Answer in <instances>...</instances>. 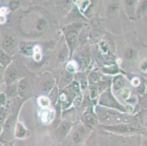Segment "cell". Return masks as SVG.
Wrapping results in <instances>:
<instances>
[{
    "instance_id": "cell-31",
    "label": "cell",
    "mask_w": 147,
    "mask_h": 146,
    "mask_svg": "<svg viewBox=\"0 0 147 146\" xmlns=\"http://www.w3.org/2000/svg\"><path fill=\"white\" fill-rule=\"evenodd\" d=\"M132 83L134 85H138L139 83H140V80H138V78H134L132 81Z\"/></svg>"
},
{
    "instance_id": "cell-8",
    "label": "cell",
    "mask_w": 147,
    "mask_h": 146,
    "mask_svg": "<svg viewBox=\"0 0 147 146\" xmlns=\"http://www.w3.org/2000/svg\"><path fill=\"white\" fill-rule=\"evenodd\" d=\"M15 129V135L17 138H24L28 136V132L21 123H17Z\"/></svg>"
},
{
    "instance_id": "cell-11",
    "label": "cell",
    "mask_w": 147,
    "mask_h": 146,
    "mask_svg": "<svg viewBox=\"0 0 147 146\" xmlns=\"http://www.w3.org/2000/svg\"><path fill=\"white\" fill-rule=\"evenodd\" d=\"M12 59L10 56L7 53H5L3 50H0V64L5 68L9 66L11 63Z\"/></svg>"
},
{
    "instance_id": "cell-22",
    "label": "cell",
    "mask_w": 147,
    "mask_h": 146,
    "mask_svg": "<svg viewBox=\"0 0 147 146\" xmlns=\"http://www.w3.org/2000/svg\"><path fill=\"white\" fill-rule=\"evenodd\" d=\"M84 120H85L86 124H87V125L90 126L94 124V119H93V118H92V116H89V115L85 116V118H84Z\"/></svg>"
},
{
    "instance_id": "cell-32",
    "label": "cell",
    "mask_w": 147,
    "mask_h": 146,
    "mask_svg": "<svg viewBox=\"0 0 147 146\" xmlns=\"http://www.w3.org/2000/svg\"><path fill=\"white\" fill-rule=\"evenodd\" d=\"M2 2H7V1H9V0H1Z\"/></svg>"
},
{
    "instance_id": "cell-16",
    "label": "cell",
    "mask_w": 147,
    "mask_h": 146,
    "mask_svg": "<svg viewBox=\"0 0 147 146\" xmlns=\"http://www.w3.org/2000/svg\"><path fill=\"white\" fill-rule=\"evenodd\" d=\"M127 59L129 60H133L137 57V51L133 48H129L125 53Z\"/></svg>"
},
{
    "instance_id": "cell-26",
    "label": "cell",
    "mask_w": 147,
    "mask_h": 146,
    "mask_svg": "<svg viewBox=\"0 0 147 146\" xmlns=\"http://www.w3.org/2000/svg\"><path fill=\"white\" fill-rule=\"evenodd\" d=\"M52 85H53V83L51 81H49L45 83V85H44L43 90L44 92H49V90H51L52 88Z\"/></svg>"
},
{
    "instance_id": "cell-5",
    "label": "cell",
    "mask_w": 147,
    "mask_h": 146,
    "mask_svg": "<svg viewBox=\"0 0 147 146\" xmlns=\"http://www.w3.org/2000/svg\"><path fill=\"white\" fill-rule=\"evenodd\" d=\"M139 0H125V10L129 17L132 18L136 15V7Z\"/></svg>"
},
{
    "instance_id": "cell-13",
    "label": "cell",
    "mask_w": 147,
    "mask_h": 146,
    "mask_svg": "<svg viewBox=\"0 0 147 146\" xmlns=\"http://www.w3.org/2000/svg\"><path fill=\"white\" fill-rule=\"evenodd\" d=\"M124 83H125L124 78L121 75L117 76L114 78V80H113V88H114L115 90H119V89L122 88L123 85H124Z\"/></svg>"
},
{
    "instance_id": "cell-17",
    "label": "cell",
    "mask_w": 147,
    "mask_h": 146,
    "mask_svg": "<svg viewBox=\"0 0 147 146\" xmlns=\"http://www.w3.org/2000/svg\"><path fill=\"white\" fill-rule=\"evenodd\" d=\"M21 0H9V9L10 10L14 11L17 10L21 4Z\"/></svg>"
},
{
    "instance_id": "cell-18",
    "label": "cell",
    "mask_w": 147,
    "mask_h": 146,
    "mask_svg": "<svg viewBox=\"0 0 147 146\" xmlns=\"http://www.w3.org/2000/svg\"><path fill=\"white\" fill-rule=\"evenodd\" d=\"M22 51L23 53H24L25 54L29 55V56H31L34 53V48L32 47V45H29V44H26L22 48Z\"/></svg>"
},
{
    "instance_id": "cell-1",
    "label": "cell",
    "mask_w": 147,
    "mask_h": 146,
    "mask_svg": "<svg viewBox=\"0 0 147 146\" xmlns=\"http://www.w3.org/2000/svg\"><path fill=\"white\" fill-rule=\"evenodd\" d=\"M16 125V117L13 115L9 116L3 124L2 129V137L5 140H7L11 137Z\"/></svg>"
},
{
    "instance_id": "cell-19",
    "label": "cell",
    "mask_w": 147,
    "mask_h": 146,
    "mask_svg": "<svg viewBox=\"0 0 147 146\" xmlns=\"http://www.w3.org/2000/svg\"><path fill=\"white\" fill-rule=\"evenodd\" d=\"M7 111L4 109L3 108H1L0 110V133L2 132V126L5 121V115H6Z\"/></svg>"
},
{
    "instance_id": "cell-25",
    "label": "cell",
    "mask_w": 147,
    "mask_h": 146,
    "mask_svg": "<svg viewBox=\"0 0 147 146\" xmlns=\"http://www.w3.org/2000/svg\"><path fill=\"white\" fill-rule=\"evenodd\" d=\"M100 50H102L104 53H107L108 50V45H106V43H105V42H102L100 44Z\"/></svg>"
},
{
    "instance_id": "cell-15",
    "label": "cell",
    "mask_w": 147,
    "mask_h": 146,
    "mask_svg": "<svg viewBox=\"0 0 147 146\" xmlns=\"http://www.w3.org/2000/svg\"><path fill=\"white\" fill-rule=\"evenodd\" d=\"M46 25H47V21L45 18H39V19L37 20L36 21V24H35V26L36 28H37V30L39 31H42L46 27Z\"/></svg>"
},
{
    "instance_id": "cell-20",
    "label": "cell",
    "mask_w": 147,
    "mask_h": 146,
    "mask_svg": "<svg viewBox=\"0 0 147 146\" xmlns=\"http://www.w3.org/2000/svg\"><path fill=\"white\" fill-rule=\"evenodd\" d=\"M119 10V5L117 3H111L108 7V11L109 14H114Z\"/></svg>"
},
{
    "instance_id": "cell-30",
    "label": "cell",
    "mask_w": 147,
    "mask_h": 146,
    "mask_svg": "<svg viewBox=\"0 0 147 146\" xmlns=\"http://www.w3.org/2000/svg\"><path fill=\"white\" fill-rule=\"evenodd\" d=\"M6 21V17L3 15H0V24H4Z\"/></svg>"
},
{
    "instance_id": "cell-7",
    "label": "cell",
    "mask_w": 147,
    "mask_h": 146,
    "mask_svg": "<svg viewBox=\"0 0 147 146\" xmlns=\"http://www.w3.org/2000/svg\"><path fill=\"white\" fill-rule=\"evenodd\" d=\"M147 13V0H139L136 7V15L138 17Z\"/></svg>"
},
{
    "instance_id": "cell-10",
    "label": "cell",
    "mask_w": 147,
    "mask_h": 146,
    "mask_svg": "<svg viewBox=\"0 0 147 146\" xmlns=\"http://www.w3.org/2000/svg\"><path fill=\"white\" fill-rule=\"evenodd\" d=\"M85 136V131L83 128L78 129V130L73 133V140L76 144H80L83 142Z\"/></svg>"
},
{
    "instance_id": "cell-9",
    "label": "cell",
    "mask_w": 147,
    "mask_h": 146,
    "mask_svg": "<svg viewBox=\"0 0 147 146\" xmlns=\"http://www.w3.org/2000/svg\"><path fill=\"white\" fill-rule=\"evenodd\" d=\"M17 90H18V94L21 96H24L26 95L28 91V81L26 78H23L20 80Z\"/></svg>"
},
{
    "instance_id": "cell-3",
    "label": "cell",
    "mask_w": 147,
    "mask_h": 146,
    "mask_svg": "<svg viewBox=\"0 0 147 146\" xmlns=\"http://www.w3.org/2000/svg\"><path fill=\"white\" fill-rule=\"evenodd\" d=\"M105 129L108 131H111L113 132H118V133H132L136 131L135 127L130 125L126 124H121V125L112 126H105Z\"/></svg>"
},
{
    "instance_id": "cell-2",
    "label": "cell",
    "mask_w": 147,
    "mask_h": 146,
    "mask_svg": "<svg viewBox=\"0 0 147 146\" xmlns=\"http://www.w3.org/2000/svg\"><path fill=\"white\" fill-rule=\"evenodd\" d=\"M2 47L5 53H7L9 56H12L16 52L18 43L14 38L10 36H7L2 40Z\"/></svg>"
},
{
    "instance_id": "cell-27",
    "label": "cell",
    "mask_w": 147,
    "mask_h": 146,
    "mask_svg": "<svg viewBox=\"0 0 147 146\" xmlns=\"http://www.w3.org/2000/svg\"><path fill=\"white\" fill-rule=\"evenodd\" d=\"M6 103V98L4 94H0V106L4 105Z\"/></svg>"
},
{
    "instance_id": "cell-24",
    "label": "cell",
    "mask_w": 147,
    "mask_h": 146,
    "mask_svg": "<svg viewBox=\"0 0 147 146\" xmlns=\"http://www.w3.org/2000/svg\"><path fill=\"white\" fill-rule=\"evenodd\" d=\"M5 67L0 64V84L2 83L3 80L5 79Z\"/></svg>"
},
{
    "instance_id": "cell-12",
    "label": "cell",
    "mask_w": 147,
    "mask_h": 146,
    "mask_svg": "<svg viewBox=\"0 0 147 146\" xmlns=\"http://www.w3.org/2000/svg\"><path fill=\"white\" fill-rule=\"evenodd\" d=\"M71 129V125L68 122H62L58 129V133L61 136H66Z\"/></svg>"
},
{
    "instance_id": "cell-23",
    "label": "cell",
    "mask_w": 147,
    "mask_h": 146,
    "mask_svg": "<svg viewBox=\"0 0 147 146\" xmlns=\"http://www.w3.org/2000/svg\"><path fill=\"white\" fill-rule=\"evenodd\" d=\"M39 102L40 105L42 107H46L49 104V100L46 97H41L40 98Z\"/></svg>"
},
{
    "instance_id": "cell-6",
    "label": "cell",
    "mask_w": 147,
    "mask_h": 146,
    "mask_svg": "<svg viewBox=\"0 0 147 146\" xmlns=\"http://www.w3.org/2000/svg\"><path fill=\"white\" fill-rule=\"evenodd\" d=\"M66 39L67 42L70 49L73 50V49L76 47V42H77V39H78L77 32H76V31H70V32H69L67 34Z\"/></svg>"
},
{
    "instance_id": "cell-28",
    "label": "cell",
    "mask_w": 147,
    "mask_h": 146,
    "mask_svg": "<svg viewBox=\"0 0 147 146\" xmlns=\"http://www.w3.org/2000/svg\"><path fill=\"white\" fill-rule=\"evenodd\" d=\"M141 68L143 71H144V72L147 70V59L144 60V61L141 63Z\"/></svg>"
},
{
    "instance_id": "cell-4",
    "label": "cell",
    "mask_w": 147,
    "mask_h": 146,
    "mask_svg": "<svg viewBox=\"0 0 147 146\" xmlns=\"http://www.w3.org/2000/svg\"><path fill=\"white\" fill-rule=\"evenodd\" d=\"M18 77V72L14 68H8L5 72V79L7 85H12L17 80Z\"/></svg>"
},
{
    "instance_id": "cell-29",
    "label": "cell",
    "mask_w": 147,
    "mask_h": 146,
    "mask_svg": "<svg viewBox=\"0 0 147 146\" xmlns=\"http://www.w3.org/2000/svg\"><path fill=\"white\" fill-rule=\"evenodd\" d=\"M129 91L127 90V89H125V90H124L122 92V96L124 97V98H127L128 96H129Z\"/></svg>"
},
{
    "instance_id": "cell-21",
    "label": "cell",
    "mask_w": 147,
    "mask_h": 146,
    "mask_svg": "<svg viewBox=\"0 0 147 146\" xmlns=\"http://www.w3.org/2000/svg\"><path fill=\"white\" fill-rule=\"evenodd\" d=\"M103 71L105 72V73H108V74H115L116 72H118V69H117V67L113 66V67H110L104 68Z\"/></svg>"
},
{
    "instance_id": "cell-14",
    "label": "cell",
    "mask_w": 147,
    "mask_h": 146,
    "mask_svg": "<svg viewBox=\"0 0 147 146\" xmlns=\"http://www.w3.org/2000/svg\"><path fill=\"white\" fill-rule=\"evenodd\" d=\"M78 5L81 11H86L90 5L89 0H78Z\"/></svg>"
}]
</instances>
